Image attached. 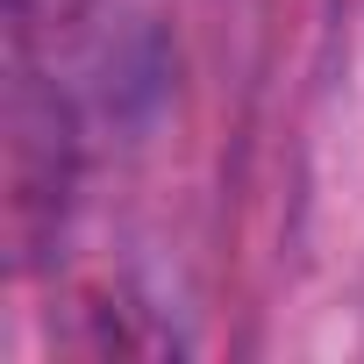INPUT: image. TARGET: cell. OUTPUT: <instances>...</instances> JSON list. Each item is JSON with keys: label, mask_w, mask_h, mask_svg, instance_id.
I'll return each instance as SVG.
<instances>
[{"label": "cell", "mask_w": 364, "mask_h": 364, "mask_svg": "<svg viewBox=\"0 0 364 364\" xmlns=\"http://www.w3.org/2000/svg\"><path fill=\"white\" fill-rule=\"evenodd\" d=\"M65 193H72V122L58 93L22 79L8 107V229L22 257L65 222Z\"/></svg>", "instance_id": "1"}, {"label": "cell", "mask_w": 364, "mask_h": 364, "mask_svg": "<svg viewBox=\"0 0 364 364\" xmlns=\"http://www.w3.org/2000/svg\"><path fill=\"white\" fill-rule=\"evenodd\" d=\"M8 15H15V43L36 50V43H58L86 15V0H8Z\"/></svg>", "instance_id": "2"}]
</instances>
